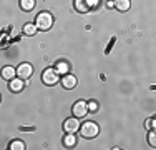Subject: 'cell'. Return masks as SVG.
Wrapping results in <instances>:
<instances>
[{"label": "cell", "mask_w": 156, "mask_h": 150, "mask_svg": "<svg viewBox=\"0 0 156 150\" xmlns=\"http://www.w3.org/2000/svg\"><path fill=\"white\" fill-rule=\"evenodd\" d=\"M37 27H38V30H50L51 27H53V17H51L50 12H40L38 15H37V20H35Z\"/></svg>", "instance_id": "1"}, {"label": "cell", "mask_w": 156, "mask_h": 150, "mask_svg": "<svg viewBox=\"0 0 156 150\" xmlns=\"http://www.w3.org/2000/svg\"><path fill=\"white\" fill-rule=\"evenodd\" d=\"M80 133L83 135L85 138H95L96 135L100 133V129H98V125H96L95 122H85L83 125L80 127Z\"/></svg>", "instance_id": "2"}, {"label": "cell", "mask_w": 156, "mask_h": 150, "mask_svg": "<svg viewBox=\"0 0 156 150\" xmlns=\"http://www.w3.org/2000/svg\"><path fill=\"white\" fill-rule=\"evenodd\" d=\"M75 10L78 13H88L91 9L98 5V0H75Z\"/></svg>", "instance_id": "3"}, {"label": "cell", "mask_w": 156, "mask_h": 150, "mask_svg": "<svg viewBox=\"0 0 156 150\" xmlns=\"http://www.w3.org/2000/svg\"><path fill=\"white\" fill-rule=\"evenodd\" d=\"M42 80H43L45 85L51 87V85H55V84L60 82V73H58L55 69H47V70H43V73H42Z\"/></svg>", "instance_id": "4"}, {"label": "cell", "mask_w": 156, "mask_h": 150, "mask_svg": "<svg viewBox=\"0 0 156 150\" xmlns=\"http://www.w3.org/2000/svg\"><path fill=\"white\" fill-rule=\"evenodd\" d=\"M80 120H78V117H75L73 115L72 118H66L65 122H63V132L65 133H76L78 130H80Z\"/></svg>", "instance_id": "5"}, {"label": "cell", "mask_w": 156, "mask_h": 150, "mask_svg": "<svg viewBox=\"0 0 156 150\" xmlns=\"http://www.w3.org/2000/svg\"><path fill=\"white\" fill-rule=\"evenodd\" d=\"M73 115L78 118H83L85 115L88 114V102H83V100H78V102L73 105Z\"/></svg>", "instance_id": "6"}, {"label": "cell", "mask_w": 156, "mask_h": 150, "mask_svg": "<svg viewBox=\"0 0 156 150\" xmlns=\"http://www.w3.org/2000/svg\"><path fill=\"white\" fill-rule=\"evenodd\" d=\"M33 73V67L30 63H20V65L17 67V75L20 78H23V80H27V78H30Z\"/></svg>", "instance_id": "7"}, {"label": "cell", "mask_w": 156, "mask_h": 150, "mask_svg": "<svg viewBox=\"0 0 156 150\" xmlns=\"http://www.w3.org/2000/svg\"><path fill=\"white\" fill-rule=\"evenodd\" d=\"M76 84H78V80H76V77H73V75H63V78H62V85H63V88H66V90H72V88H75L76 87Z\"/></svg>", "instance_id": "8"}, {"label": "cell", "mask_w": 156, "mask_h": 150, "mask_svg": "<svg viewBox=\"0 0 156 150\" xmlns=\"http://www.w3.org/2000/svg\"><path fill=\"white\" fill-rule=\"evenodd\" d=\"M9 88H10V92H13V93L22 92V90H23V78L18 77V78H13V80H10Z\"/></svg>", "instance_id": "9"}, {"label": "cell", "mask_w": 156, "mask_h": 150, "mask_svg": "<svg viewBox=\"0 0 156 150\" xmlns=\"http://www.w3.org/2000/svg\"><path fill=\"white\" fill-rule=\"evenodd\" d=\"M113 5L118 12H128L129 7H131V2L129 0H113Z\"/></svg>", "instance_id": "10"}, {"label": "cell", "mask_w": 156, "mask_h": 150, "mask_svg": "<svg viewBox=\"0 0 156 150\" xmlns=\"http://www.w3.org/2000/svg\"><path fill=\"white\" fill-rule=\"evenodd\" d=\"M15 75H17V69H13V67H10V65L3 67L2 77L5 78V80H13V78H15Z\"/></svg>", "instance_id": "11"}, {"label": "cell", "mask_w": 156, "mask_h": 150, "mask_svg": "<svg viewBox=\"0 0 156 150\" xmlns=\"http://www.w3.org/2000/svg\"><path fill=\"white\" fill-rule=\"evenodd\" d=\"M55 70H57L60 75H66V73H68V70H70V65L66 62H63V60H60V62L55 65Z\"/></svg>", "instance_id": "12"}, {"label": "cell", "mask_w": 156, "mask_h": 150, "mask_svg": "<svg viewBox=\"0 0 156 150\" xmlns=\"http://www.w3.org/2000/svg\"><path fill=\"white\" fill-rule=\"evenodd\" d=\"M37 30H38L37 24H25V25H23V33H25V35H28V37L35 35Z\"/></svg>", "instance_id": "13"}, {"label": "cell", "mask_w": 156, "mask_h": 150, "mask_svg": "<svg viewBox=\"0 0 156 150\" xmlns=\"http://www.w3.org/2000/svg\"><path fill=\"white\" fill-rule=\"evenodd\" d=\"M20 9L25 12H30L35 9V0H20Z\"/></svg>", "instance_id": "14"}, {"label": "cell", "mask_w": 156, "mask_h": 150, "mask_svg": "<svg viewBox=\"0 0 156 150\" xmlns=\"http://www.w3.org/2000/svg\"><path fill=\"white\" fill-rule=\"evenodd\" d=\"M75 144H76L75 133H66V137L63 138V145H66V147H73Z\"/></svg>", "instance_id": "15"}, {"label": "cell", "mask_w": 156, "mask_h": 150, "mask_svg": "<svg viewBox=\"0 0 156 150\" xmlns=\"http://www.w3.org/2000/svg\"><path fill=\"white\" fill-rule=\"evenodd\" d=\"M148 144H150V147L156 148V130H150V133H148Z\"/></svg>", "instance_id": "16"}, {"label": "cell", "mask_w": 156, "mask_h": 150, "mask_svg": "<svg viewBox=\"0 0 156 150\" xmlns=\"http://www.w3.org/2000/svg\"><path fill=\"white\" fill-rule=\"evenodd\" d=\"M10 148H12V150H23L25 148V144L22 140H13L12 144H10Z\"/></svg>", "instance_id": "17"}, {"label": "cell", "mask_w": 156, "mask_h": 150, "mask_svg": "<svg viewBox=\"0 0 156 150\" xmlns=\"http://www.w3.org/2000/svg\"><path fill=\"white\" fill-rule=\"evenodd\" d=\"M88 110H90V112H96V110H98V103H96L95 100H90V102H88Z\"/></svg>", "instance_id": "18"}, {"label": "cell", "mask_w": 156, "mask_h": 150, "mask_svg": "<svg viewBox=\"0 0 156 150\" xmlns=\"http://www.w3.org/2000/svg\"><path fill=\"white\" fill-rule=\"evenodd\" d=\"M151 130H156V118H151Z\"/></svg>", "instance_id": "19"}, {"label": "cell", "mask_w": 156, "mask_h": 150, "mask_svg": "<svg viewBox=\"0 0 156 150\" xmlns=\"http://www.w3.org/2000/svg\"><path fill=\"white\" fill-rule=\"evenodd\" d=\"M144 125H146V129H148V130H151V118H148Z\"/></svg>", "instance_id": "20"}]
</instances>
